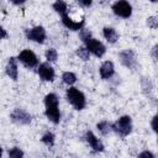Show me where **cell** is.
Segmentation results:
<instances>
[{
    "label": "cell",
    "instance_id": "83f0119b",
    "mask_svg": "<svg viewBox=\"0 0 158 158\" xmlns=\"http://www.w3.org/2000/svg\"><path fill=\"white\" fill-rule=\"evenodd\" d=\"M79 4L83 5V6H90V5H91V1H90V0H89V1H83V0H81V1H79Z\"/></svg>",
    "mask_w": 158,
    "mask_h": 158
},
{
    "label": "cell",
    "instance_id": "8fae6325",
    "mask_svg": "<svg viewBox=\"0 0 158 158\" xmlns=\"http://www.w3.org/2000/svg\"><path fill=\"white\" fill-rule=\"evenodd\" d=\"M62 22H63V25H64L65 27H68L69 30H73V31H78V30H80V28L83 27V25H84V20L75 21V20L70 19V17L68 16V14L62 15Z\"/></svg>",
    "mask_w": 158,
    "mask_h": 158
},
{
    "label": "cell",
    "instance_id": "6da1fadb",
    "mask_svg": "<svg viewBox=\"0 0 158 158\" xmlns=\"http://www.w3.org/2000/svg\"><path fill=\"white\" fill-rule=\"evenodd\" d=\"M44 105H46V116L49 121L53 123H58L60 120V112L58 109V98L56 94L49 93L44 98Z\"/></svg>",
    "mask_w": 158,
    "mask_h": 158
},
{
    "label": "cell",
    "instance_id": "2e32d148",
    "mask_svg": "<svg viewBox=\"0 0 158 158\" xmlns=\"http://www.w3.org/2000/svg\"><path fill=\"white\" fill-rule=\"evenodd\" d=\"M53 9H54L57 12H59L60 15H64V14H67L68 6H67V4H65L64 1H56V2L53 4Z\"/></svg>",
    "mask_w": 158,
    "mask_h": 158
},
{
    "label": "cell",
    "instance_id": "52a82bcc",
    "mask_svg": "<svg viewBox=\"0 0 158 158\" xmlns=\"http://www.w3.org/2000/svg\"><path fill=\"white\" fill-rule=\"evenodd\" d=\"M19 59H20V62L21 63H23L26 67H28V68H32V67H35L36 64H37V57H36V54L32 52V51H30V49H23L20 54H19Z\"/></svg>",
    "mask_w": 158,
    "mask_h": 158
},
{
    "label": "cell",
    "instance_id": "ba28073f",
    "mask_svg": "<svg viewBox=\"0 0 158 158\" xmlns=\"http://www.w3.org/2000/svg\"><path fill=\"white\" fill-rule=\"evenodd\" d=\"M11 118L14 122H17L21 125H27L31 122V115L21 109H15L11 112Z\"/></svg>",
    "mask_w": 158,
    "mask_h": 158
},
{
    "label": "cell",
    "instance_id": "277c9868",
    "mask_svg": "<svg viewBox=\"0 0 158 158\" xmlns=\"http://www.w3.org/2000/svg\"><path fill=\"white\" fill-rule=\"evenodd\" d=\"M112 11L117 15V16H121V17H130L131 14H132V6L128 1H125V0H121V1H116L114 2L112 5Z\"/></svg>",
    "mask_w": 158,
    "mask_h": 158
},
{
    "label": "cell",
    "instance_id": "5bb4252c",
    "mask_svg": "<svg viewBox=\"0 0 158 158\" xmlns=\"http://www.w3.org/2000/svg\"><path fill=\"white\" fill-rule=\"evenodd\" d=\"M6 73H7V75H9L11 79H14V80L17 79V64H16V59H15L14 57H11V58L9 59V62H7Z\"/></svg>",
    "mask_w": 158,
    "mask_h": 158
},
{
    "label": "cell",
    "instance_id": "7402d4cb",
    "mask_svg": "<svg viewBox=\"0 0 158 158\" xmlns=\"http://www.w3.org/2000/svg\"><path fill=\"white\" fill-rule=\"evenodd\" d=\"M42 142H43L44 144H47V146H53V143H54V135L51 133V132H47V133L42 137Z\"/></svg>",
    "mask_w": 158,
    "mask_h": 158
},
{
    "label": "cell",
    "instance_id": "603a6c76",
    "mask_svg": "<svg viewBox=\"0 0 158 158\" xmlns=\"http://www.w3.org/2000/svg\"><path fill=\"white\" fill-rule=\"evenodd\" d=\"M147 25L151 27V28H158V19L157 17H148L147 19Z\"/></svg>",
    "mask_w": 158,
    "mask_h": 158
},
{
    "label": "cell",
    "instance_id": "7a4b0ae2",
    "mask_svg": "<svg viewBox=\"0 0 158 158\" xmlns=\"http://www.w3.org/2000/svg\"><path fill=\"white\" fill-rule=\"evenodd\" d=\"M112 130L117 135H120L122 137L130 135L131 131H132V121H131V117L130 116H122V117H120L112 125Z\"/></svg>",
    "mask_w": 158,
    "mask_h": 158
},
{
    "label": "cell",
    "instance_id": "ffe728a7",
    "mask_svg": "<svg viewBox=\"0 0 158 158\" xmlns=\"http://www.w3.org/2000/svg\"><path fill=\"white\" fill-rule=\"evenodd\" d=\"M89 51L86 49V48H84V47H79L78 49H77V54L79 56V58L80 59H83V60H89Z\"/></svg>",
    "mask_w": 158,
    "mask_h": 158
},
{
    "label": "cell",
    "instance_id": "3957f363",
    "mask_svg": "<svg viewBox=\"0 0 158 158\" xmlns=\"http://www.w3.org/2000/svg\"><path fill=\"white\" fill-rule=\"evenodd\" d=\"M67 98L77 110H81L85 107V96L77 88H69L67 90Z\"/></svg>",
    "mask_w": 158,
    "mask_h": 158
},
{
    "label": "cell",
    "instance_id": "d6986e66",
    "mask_svg": "<svg viewBox=\"0 0 158 158\" xmlns=\"http://www.w3.org/2000/svg\"><path fill=\"white\" fill-rule=\"evenodd\" d=\"M22 157H23V152L17 147H14L9 151V158H22Z\"/></svg>",
    "mask_w": 158,
    "mask_h": 158
},
{
    "label": "cell",
    "instance_id": "cb8c5ba5",
    "mask_svg": "<svg viewBox=\"0 0 158 158\" xmlns=\"http://www.w3.org/2000/svg\"><path fill=\"white\" fill-rule=\"evenodd\" d=\"M80 38H81V41L86 42V41H89V40L91 38V33H90L88 30H81V32H80Z\"/></svg>",
    "mask_w": 158,
    "mask_h": 158
},
{
    "label": "cell",
    "instance_id": "f1b7e54d",
    "mask_svg": "<svg viewBox=\"0 0 158 158\" xmlns=\"http://www.w3.org/2000/svg\"><path fill=\"white\" fill-rule=\"evenodd\" d=\"M0 31H1V37H2V38H5V37H6V31H5V28H4V27H1V28H0Z\"/></svg>",
    "mask_w": 158,
    "mask_h": 158
},
{
    "label": "cell",
    "instance_id": "8992f818",
    "mask_svg": "<svg viewBox=\"0 0 158 158\" xmlns=\"http://www.w3.org/2000/svg\"><path fill=\"white\" fill-rule=\"evenodd\" d=\"M85 43H86V49L89 52H91L93 54H95L96 57H102L105 54V46L100 41L95 40V38H90Z\"/></svg>",
    "mask_w": 158,
    "mask_h": 158
},
{
    "label": "cell",
    "instance_id": "4fadbf2b",
    "mask_svg": "<svg viewBox=\"0 0 158 158\" xmlns=\"http://www.w3.org/2000/svg\"><path fill=\"white\" fill-rule=\"evenodd\" d=\"M114 72H115V68H114L112 62H110V60L104 62L100 67V75L102 79H109L110 77L114 75Z\"/></svg>",
    "mask_w": 158,
    "mask_h": 158
},
{
    "label": "cell",
    "instance_id": "4316f807",
    "mask_svg": "<svg viewBox=\"0 0 158 158\" xmlns=\"http://www.w3.org/2000/svg\"><path fill=\"white\" fill-rule=\"evenodd\" d=\"M152 56H153V58L158 62V44H156V46L152 48Z\"/></svg>",
    "mask_w": 158,
    "mask_h": 158
},
{
    "label": "cell",
    "instance_id": "9c48e42d",
    "mask_svg": "<svg viewBox=\"0 0 158 158\" xmlns=\"http://www.w3.org/2000/svg\"><path fill=\"white\" fill-rule=\"evenodd\" d=\"M120 60L123 65L128 67V68H135L136 65V57H135V52L132 49H125L120 53Z\"/></svg>",
    "mask_w": 158,
    "mask_h": 158
},
{
    "label": "cell",
    "instance_id": "7c38bea8",
    "mask_svg": "<svg viewBox=\"0 0 158 158\" xmlns=\"http://www.w3.org/2000/svg\"><path fill=\"white\" fill-rule=\"evenodd\" d=\"M85 138H86V142L89 143V146H90L95 152H102V151H104V144L100 142L99 138L95 137V135H94L91 131L86 132Z\"/></svg>",
    "mask_w": 158,
    "mask_h": 158
},
{
    "label": "cell",
    "instance_id": "d4e9b609",
    "mask_svg": "<svg viewBox=\"0 0 158 158\" xmlns=\"http://www.w3.org/2000/svg\"><path fill=\"white\" fill-rule=\"evenodd\" d=\"M138 158H154V156L148 151H143L138 154Z\"/></svg>",
    "mask_w": 158,
    "mask_h": 158
},
{
    "label": "cell",
    "instance_id": "44dd1931",
    "mask_svg": "<svg viewBox=\"0 0 158 158\" xmlns=\"http://www.w3.org/2000/svg\"><path fill=\"white\" fill-rule=\"evenodd\" d=\"M57 57H58V54H57V51L54 48H49L46 52V58H47L48 62H56L57 60Z\"/></svg>",
    "mask_w": 158,
    "mask_h": 158
},
{
    "label": "cell",
    "instance_id": "e0dca14e",
    "mask_svg": "<svg viewBox=\"0 0 158 158\" xmlns=\"http://www.w3.org/2000/svg\"><path fill=\"white\" fill-rule=\"evenodd\" d=\"M62 79H63V81H64L65 84H68V85H72V84H74V83L77 81V77H75V74L72 73V72H65V73H63Z\"/></svg>",
    "mask_w": 158,
    "mask_h": 158
},
{
    "label": "cell",
    "instance_id": "30bf717a",
    "mask_svg": "<svg viewBox=\"0 0 158 158\" xmlns=\"http://www.w3.org/2000/svg\"><path fill=\"white\" fill-rule=\"evenodd\" d=\"M38 75L41 79L46 81H53L54 80V69L48 63H42L38 67Z\"/></svg>",
    "mask_w": 158,
    "mask_h": 158
},
{
    "label": "cell",
    "instance_id": "9a60e30c",
    "mask_svg": "<svg viewBox=\"0 0 158 158\" xmlns=\"http://www.w3.org/2000/svg\"><path fill=\"white\" fill-rule=\"evenodd\" d=\"M104 37H105V38L107 40V42H110V43H115V42L117 41V38H118L116 31H115L112 27H105V28H104Z\"/></svg>",
    "mask_w": 158,
    "mask_h": 158
},
{
    "label": "cell",
    "instance_id": "484cf974",
    "mask_svg": "<svg viewBox=\"0 0 158 158\" xmlns=\"http://www.w3.org/2000/svg\"><path fill=\"white\" fill-rule=\"evenodd\" d=\"M152 127L158 133V116H154L153 117V120H152Z\"/></svg>",
    "mask_w": 158,
    "mask_h": 158
},
{
    "label": "cell",
    "instance_id": "ac0fdd59",
    "mask_svg": "<svg viewBox=\"0 0 158 158\" xmlns=\"http://www.w3.org/2000/svg\"><path fill=\"white\" fill-rule=\"evenodd\" d=\"M96 127H98V130H99L102 135H107V133L112 130V126H111L107 121H101V122H99Z\"/></svg>",
    "mask_w": 158,
    "mask_h": 158
},
{
    "label": "cell",
    "instance_id": "5b68a950",
    "mask_svg": "<svg viewBox=\"0 0 158 158\" xmlns=\"http://www.w3.org/2000/svg\"><path fill=\"white\" fill-rule=\"evenodd\" d=\"M26 36L28 40L38 42V43H43L46 40V31L42 26H36L31 30H26Z\"/></svg>",
    "mask_w": 158,
    "mask_h": 158
}]
</instances>
